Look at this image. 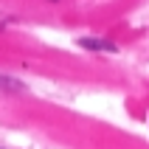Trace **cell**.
<instances>
[{"label": "cell", "instance_id": "cell-2", "mask_svg": "<svg viewBox=\"0 0 149 149\" xmlns=\"http://www.w3.org/2000/svg\"><path fill=\"white\" fill-rule=\"evenodd\" d=\"M0 93H11V96H20V93H25V84L20 82V79H14V76L0 73Z\"/></svg>", "mask_w": 149, "mask_h": 149}, {"label": "cell", "instance_id": "cell-1", "mask_svg": "<svg viewBox=\"0 0 149 149\" xmlns=\"http://www.w3.org/2000/svg\"><path fill=\"white\" fill-rule=\"evenodd\" d=\"M79 45H82L84 51H104V54H113V51H116V42L101 40V37H82Z\"/></svg>", "mask_w": 149, "mask_h": 149}]
</instances>
